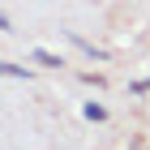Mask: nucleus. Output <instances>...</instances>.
<instances>
[{"label": "nucleus", "instance_id": "nucleus-3", "mask_svg": "<svg viewBox=\"0 0 150 150\" xmlns=\"http://www.w3.org/2000/svg\"><path fill=\"white\" fill-rule=\"evenodd\" d=\"M81 116H86V120H94V125H103V120H107V107H103V103H94V99H90V103L81 107Z\"/></svg>", "mask_w": 150, "mask_h": 150}, {"label": "nucleus", "instance_id": "nucleus-1", "mask_svg": "<svg viewBox=\"0 0 150 150\" xmlns=\"http://www.w3.org/2000/svg\"><path fill=\"white\" fill-rule=\"evenodd\" d=\"M30 60H35V64H43V69H64V60H60L56 52H47V47H35V52H30Z\"/></svg>", "mask_w": 150, "mask_h": 150}, {"label": "nucleus", "instance_id": "nucleus-4", "mask_svg": "<svg viewBox=\"0 0 150 150\" xmlns=\"http://www.w3.org/2000/svg\"><path fill=\"white\" fill-rule=\"evenodd\" d=\"M81 81H86V86H94V90H103V86H107L103 73H81Z\"/></svg>", "mask_w": 150, "mask_h": 150}, {"label": "nucleus", "instance_id": "nucleus-2", "mask_svg": "<svg viewBox=\"0 0 150 150\" xmlns=\"http://www.w3.org/2000/svg\"><path fill=\"white\" fill-rule=\"evenodd\" d=\"M0 77H17V81H30V69H22V64H9V60H0Z\"/></svg>", "mask_w": 150, "mask_h": 150}]
</instances>
